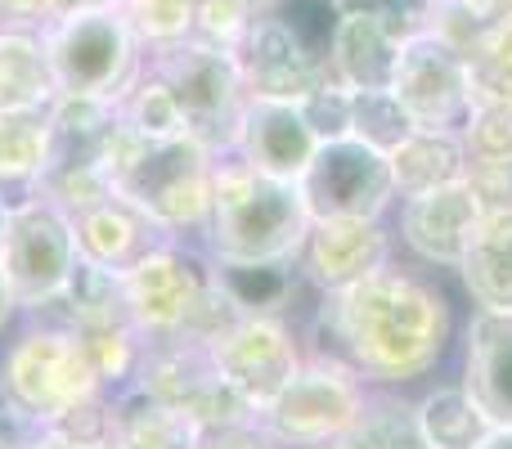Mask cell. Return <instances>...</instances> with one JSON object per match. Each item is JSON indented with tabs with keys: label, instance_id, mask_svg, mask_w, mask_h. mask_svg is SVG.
<instances>
[{
	"label": "cell",
	"instance_id": "3",
	"mask_svg": "<svg viewBox=\"0 0 512 449\" xmlns=\"http://www.w3.org/2000/svg\"><path fill=\"white\" fill-rule=\"evenodd\" d=\"M216 158L194 135L176 140H144L117 122V140L108 153V185L135 203L162 234L171 238H198L212 212V180Z\"/></svg>",
	"mask_w": 512,
	"mask_h": 449
},
{
	"label": "cell",
	"instance_id": "9",
	"mask_svg": "<svg viewBox=\"0 0 512 449\" xmlns=\"http://www.w3.org/2000/svg\"><path fill=\"white\" fill-rule=\"evenodd\" d=\"M77 225L72 212L45 194H18L0 234V274L23 315H45L77 270Z\"/></svg>",
	"mask_w": 512,
	"mask_h": 449
},
{
	"label": "cell",
	"instance_id": "15",
	"mask_svg": "<svg viewBox=\"0 0 512 449\" xmlns=\"http://www.w3.org/2000/svg\"><path fill=\"white\" fill-rule=\"evenodd\" d=\"M239 54V72L248 99H279V104H301L306 95H315L328 77V59H319L306 41L292 36L288 23L270 14V9H256L252 27L243 32V41L234 45Z\"/></svg>",
	"mask_w": 512,
	"mask_h": 449
},
{
	"label": "cell",
	"instance_id": "24",
	"mask_svg": "<svg viewBox=\"0 0 512 449\" xmlns=\"http://www.w3.org/2000/svg\"><path fill=\"white\" fill-rule=\"evenodd\" d=\"M59 95L41 23L0 18V108H32Z\"/></svg>",
	"mask_w": 512,
	"mask_h": 449
},
{
	"label": "cell",
	"instance_id": "43",
	"mask_svg": "<svg viewBox=\"0 0 512 449\" xmlns=\"http://www.w3.org/2000/svg\"><path fill=\"white\" fill-rule=\"evenodd\" d=\"M9 207H14V194L0 189V234H5V221H9Z\"/></svg>",
	"mask_w": 512,
	"mask_h": 449
},
{
	"label": "cell",
	"instance_id": "7",
	"mask_svg": "<svg viewBox=\"0 0 512 449\" xmlns=\"http://www.w3.org/2000/svg\"><path fill=\"white\" fill-rule=\"evenodd\" d=\"M369 396H373V387L346 360L306 346L301 369L256 414V423H261V432L279 449H319V445L337 441L364 414Z\"/></svg>",
	"mask_w": 512,
	"mask_h": 449
},
{
	"label": "cell",
	"instance_id": "42",
	"mask_svg": "<svg viewBox=\"0 0 512 449\" xmlns=\"http://www.w3.org/2000/svg\"><path fill=\"white\" fill-rule=\"evenodd\" d=\"M472 449H512V427H490Z\"/></svg>",
	"mask_w": 512,
	"mask_h": 449
},
{
	"label": "cell",
	"instance_id": "30",
	"mask_svg": "<svg viewBox=\"0 0 512 449\" xmlns=\"http://www.w3.org/2000/svg\"><path fill=\"white\" fill-rule=\"evenodd\" d=\"M117 122L131 135H144V140H176V135H189L176 95H171V86L149 63H144V72L122 90V99H117Z\"/></svg>",
	"mask_w": 512,
	"mask_h": 449
},
{
	"label": "cell",
	"instance_id": "27",
	"mask_svg": "<svg viewBox=\"0 0 512 449\" xmlns=\"http://www.w3.org/2000/svg\"><path fill=\"white\" fill-rule=\"evenodd\" d=\"M50 104L0 108V189L14 198L32 194L41 180L45 149H50Z\"/></svg>",
	"mask_w": 512,
	"mask_h": 449
},
{
	"label": "cell",
	"instance_id": "33",
	"mask_svg": "<svg viewBox=\"0 0 512 449\" xmlns=\"http://www.w3.org/2000/svg\"><path fill=\"white\" fill-rule=\"evenodd\" d=\"M122 9L149 50L185 41L198 23V0H122Z\"/></svg>",
	"mask_w": 512,
	"mask_h": 449
},
{
	"label": "cell",
	"instance_id": "12",
	"mask_svg": "<svg viewBox=\"0 0 512 449\" xmlns=\"http://www.w3.org/2000/svg\"><path fill=\"white\" fill-rule=\"evenodd\" d=\"M207 355L216 373L243 396V405L261 414L283 391V382L301 369L306 337H301V324L283 315H239L221 337L207 342Z\"/></svg>",
	"mask_w": 512,
	"mask_h": 449
},
{
	"label": "cell",
	"instance_id": "5",
	"mask_svg": "<svg viewBox=\"0 0 512 449\" xmlns=\"http://www.w3.org/2000/svg\"><path fill=\"white\" fill-rule=\"evenodd\" d=\"M41 36L59 95L122 99V90L149 63V45L131 27L122 0H90V5L59 9L41 23Z\"/></svg>",
	"mask_w": 512,
	"mask_h": 449
},
{
	"label": "cell",
	"instance_id": "14",
	"mask_svg": "<svg viewBox=\"0 0 512 449\" xmlns=\"http://www.w3.org/2000/svg\"><path fill=\"white\" fill-rule=\"evenodd\" d=\"M391 95L409 108L418 126L432 131H459L463 117L472 108V90H468V59L454 41H445L441 32H418L400 45V63H396V81Z\"/></svg>",
	"mask_w": 512,
	"mask_h": 449
},
{
	"label": "cell",
	"instance_id": "36",
	"mask_svg": "<svg viewBox=\"0 0 512 449\" xmlns=\"http://www.w3.org/2000/svg\"><path fill=\"white\" fill-rule=\"evenodd\" d=\"M301 113H306L310 131L319 135V144L342 140V135H351V90L337 86V81H324L315 95L301 99Z\"/></svg>",
	"mask_w": 512,
	"mask_h": 449
},
{
	"label": "cell",
	"instance_id": "6",
	"mask_svg": "<svg viewBox=\"0 0 512 449\" xmlns=\"http://www.w3.org/2000/svg\"><path fill=\"white\" fill-rule=\"evenodd\" d=\"M212 256L198 238H167L149 256L122 270L126 319L140 328L149 346L194 342V328L212 301Z\"/></svg>",
	"mask_w": 512,
	"mask_h": 449
},
{
	"label": "cell",
	"instance_id": "17",
	"mask_svg": "<svg viewBox=\"0 0 512 449\" xmlns=\"http://www.w3.org/2000/svg\"><path fill=\"white\" fill-rule=\"evenodd\" d=\"M459 382L495 427H512V310H477L459 324Z\"/></svg>",
	"mask_w": 512,
	"mask_h": 449
},
{
	"label": "cell",
	"instance_id": "29",
	"mask_svg": "<svg viewBox=\"0 0 512 449\" xmlns=\"http://www.w3.org/2000/svg\"><path fill=\"white\" fill-rule=\"evenodd\" d=\"M319 449H427V445L414 427V405L405 400V391H373L364 414L337 441Z\"/></svg>",
	"mask_w": 512,
	"mask_h": 449
},
{
	"label": "cell",
	"instance_id": "19",
	"mask_svg": "<svg viewBox=\"0 0 512 449\" xmlns=\"http://www.w3.org/2000/svg\"><path fill=\"white\" fill-rule=\"evenodd\" d=\"M72 225H77L81 261L108 265V270H117V274L131 270L140 256H149L153 247L171 238V234H162L135 203H126L122 194H104L90 207L72 212Z\"/></svg>",
	"mask_w": 512,
	"mask_h": 449
},
{
	"label": "cell",
	"instance_id": "2",
	"mask_svg": "<svg viewBox=\"0 0 512 449\" xmlns=\"http://www.w3.org/2000/svg\"><path fill=\"white\" fill-rule=\"evenodd\" d=\"M310 234V212L297 180L248 167L234 153L216 158L212 212L198 234L212 261H297Z\"/></svg>",
	"mask_w": 512,
	"mask_h": 449
},
{
	"label": "cell",
	"instance_id": "45",
	"mask_svg": "<svg viewBox=\"0 0 512 449\" xmlns=\"http://www.w3.org/2000/svg\"><path fill=\"white\" fill-rule=\"evenodd\" d=\"M252 5H256V9H265V5H270V0H252Z\"/></svg>",
	"mask_w": 512,
	"mask_h": 449
},
{
	"label": "cell",
	"instance_id": "11",
	"mask_svg": "<svg viewBox=\"0 0 512 449\" xmlns=\"http://www.w3.org/2000/svg\"><path fill=\"white\" fill-rule=\"evenodd\" d=\"M297 189L306 198L310 221H342V216L391 221L400 198L396 176H391V153L373 149L355 135L319 144L315 158L297 176Z\"/></svg>",
	"mask_w": 512,
	"mask_h": 449
},
{
	"label": "cell",
	"instance_id": "39",
	"mask_svg": "<svg viewBox=\"0 0 512 449\" xmlns=\"http://www.w3.org/2000/svg\"><path fill=\"white\" fill-rule=\"evenodd\" d=\"M198 449H279V445L261 432L256 418H248V423H230V427H212V432H203Z\"/></svg>",
	"mask_w": 512,
	"mask_h": 449
},
{
	"label": "cell",
	"instance_id": "10",
	"mask_svg": "<svg viewBox=\"0 0 512 449\" xmlns=\"http://www.w3.org/2000/svg\"><path fill=\"white\" fill-rule=\"evenodd\" d=\"M117 140V99L54 95L50 104V149L32 194H45L63 212H81L95 198L113 194L108 153Z\"/></svg>",
	"mask_w": 512,
	"mask_h": 449
},
{
	"label": "cell",
	"instance_id": "40",
	"mask_svg": "<svg viewBox=\"0 0 512 449\" xmlns=\"http://www.w3.org/2000/svg\"><path fill=\"white\" fill-rule=\"evenodd\" d=\"M59 9L63 0H0V18H23V23H45Z\"/></svg>",
	"mask_w": 512,
	"mask_h": 449
},
{
	"label": "cell",
	"instance_id": "26",
	"mask_svg": "<svg viewBox=\"0 0 512 449\" xmlns=\"http://www.w3.org/2000/svg\"><path fill=\"white\" fill-rule=\"evenodd\" d=\"M409 405H414V427L427 449H472L495 427L481 414L477 400L463 391L459 378L436 382V387H427L423 396L409 400Z\"/></svg>",
	"mask_w": 512,
	"mask_h": 449
},
{
	"label": "cell",
	"instance_id": "35",
	"mask_svg": "<svg viewBox=\"0 0 512 449\" xmlns=\"http://www.w3.org/2000/svg\"><path fill=\"white\" fill-rule=\"evenodd\" d=\"M256 18V5L252 0H198V23H194V36L203 41H216V45H239L243 32L252 27Z\"/></svg>",
	"mask_w": 512,
	"mask_h": 449
},
{
	"label": "cell",
	"instance_id": "37",
	"mask_svg": "<svg viewBox=\"0 0 512 449\" xmlns=\"http://www.w3.org/2000/svg\"><path fill=\"white\" fill-rule=\"evenodd\" d=\"M342 5L373 14L378 23H387L400 41L427 32V27H432V14H436V0H342Z\"/></svg>",
	"mask_w": 512,
	"mask_h": 449
},
{
	"label": "cell",
	"instance_id": "32",
	"mask_svg": "<svg viewBox=\"0 0 512 449\" xmlns=\"http://www.w3.org/2000/svg\"><path fill=\"white\" fill-rule=\"evenodd\" d=\"M418 131L409 108L391 90H351V135L373 149L391 153Z\"/></svg>",
	"mask_w": 512,
	"mask_h": 449
},
{
	"label": "cell",
	"instance_id": "18",
	"mask_svg": "<svg viewBox=\"0 0 512 449\" xmlns=\"http://www.w3.org/2000/svg\"><path fill=\"white\" fill-rule=\"evenodd\" d=\"M319 135L310 131L301 104H279V99H248L234 135V158L279 180H297L306 162L315 158Z\"/></svg>",
	"mask_w": 512,
	"mask_h": 449
},
{
	"label": "cell",
	"instance_id": "34",
	"mask_svg": "<svg viewBox=\"0 0 512 449\" xmlns=\"http://www.w3.org/2000/svg\"><path fill=\"white\" fill-rule=\"evenodd\" d=\"M468 162L512 167V104H472L459 126Z\"/></svg>",
	"mask_w": 512,
	"mask_h": 449
},
{
	"label": "cell",
	"instance_id": "8",
	"mask_svg": "<svg viewBox=\"0 0 512 449\" xmlns=\"http://www.w3.org/2000/svg\"><path fill=\"white\" fill-rule=\"evenodd\" d=\"M149 68L171 86L185 126L212 153H230L239 135V117L248 108V86L239 72V54L230 45L185 36L176 45L149 50Z\"/></svg>",
	"mask_w": 512,
	"mask_h": 449
},
{
	"label": "cell",
	"instance_id": "4",
	"mask_svg": "<svg viewBox=\"0 0 512 449\" xmlns=\"http://www.w3.org/2000/svg\"><path fill=\"white\" fill-rule=\"evenodd\" d=\"M104 396L95 364L81 346L77 328L54 315H23L0 342V405L23 423L54 427Z\"/></svg>",
	"mask_w": 512,
	"mask_h": 449
},
{
	"label": "cell",
	"instance_id": "22",
	"mask_svg": "<svg viewBox=\"0 0 512 449\" xmlns=\"http://www.w3.org/2000/svg\"><path fill=\"white\" fill-rule=\"evenodd\" d=\"M113 441L122 449H198L203 427L180 405L131 382L113 391Z\"/></svg>",
	"mask_w": 512,
	"mask_h": 449
},
{
	"label": "cell",
	"instance_id": "25",
	"mask_svg": "<svg viewBox=\"0 0 512 449\" xmlns=\"http://www.w3.org/2000/svg\"><path fill=\"white\" fill-rule=\"evenodd\" d=\"M391 176H396V194H423V189L450 185V180L468 176V149H463L459 131H432L418 126L400 149H391Z\"/></svg>",
	"mask_w": 512,
	"mask_h": 449
},
{
	"label": "cell",
	"instance_id": "38",
	"mask_svg": "<svg viewBox=\"0 0 512 449\" xmlns=\"http://www.w3.org/2000/svg\"><path fill=\"white\" fill-rule=\"evenodd\" d=\"M468 185H472V194L481 198L486 212L512 207V167H499V162H468Z\"/></svg>",
	"mask_w": 512,
	"mask_h": 449
},
{
	"label": "cell",
	"instance_id": "44",
	"mask_svg": "<svg viewBox=\"0 0 512 449\" xmlns=\"http://www.w3.org/2000/svg\"><path fill=\"white\" fill-rule=\"evenodd\" d=\"M99 449H122V445H117V441H108V445H99Z\"/></svg>",
	"mask_w": 512,
	"mask_h": 449
},
{
	"label": "cell",
	"instance_id": "20",
	"mask_svg": "<svg viewBox=\"0 0 512 449\" xmlns=\"http://www.w3.org/2000/svg\"><path fill=\"white\" fill-rule=\"evenodd\" d=\"M400 36L364 9H342L333 45H328V77L346 90H391L400 63Z\"/></svg>",
	"mask_w": 512,
	"mask_h": 449
},
{
	"label": "cell",
	"instance_id": "23",
	"mask_svg": "<svg viewBox=\"0 0 512 449\" xmlns=\"http://www.w3.org/2000/svg\"><path fill=\"white\" fill-rule=\"evenodd\" d=\"M454 274L477 310H512V207L481 216Z\"/></svg>",
	"mask_w": 512,
	"mask_h": 449
},
{
	"label": "cell",
	"instance_id": "16",
	"mask_svg": "<svg viewBox=\"0 0 512 449\" xmlns=\"http://www.w3.org/2000/svg\"><path fill=\"white\" fill-rule=\"evenodd\" d=\"M396 229L391 221H364V216H342V221H310V234L301 243L297 270L315 292H337L369 279L373 270L396 261Z\"/></svg>",
	"mask_w": 512,
	"mask_h": 449
},
{
	"label": "cell",
	"instance_id": "21",
	"mask_svg": "<svg viewBox=\"0 0 512 449\" xmlns=\"http://www.w3.org/2000/svg\"><path fill=\"white\" fill-rule=\"evenodd\" d=\"M212 274L243 315H283L292 324H301L297 301L315 292L297 261H212Z\"/></svg>",
	"mask_w": 512,
	"mask_h": 449
},
{
	"label": "cell",
	"instance_id": "31",
	"mask_svg": "<svg viewBox=\"0 0 512 449\" xmlns=\"http://www.w3.org/2000/svg\"><path fill=\"white\" fill-rule=\"evenodd\" d=\"M472 104H512V23L490 27L463 50Z\"/></svg>",
	"mask_w": 512,
	"mask_h": 449
},
{
	"label": "cell",
	"instance_id": "28",
	"mask_svg": "<svg viewBox=\"0 0 512 449\" xmlns=\"http://www.w3.org/2000/svg\"><path fill=\"white\" fill-rule=\"evenodd\" d=\"M45 315L63 319L72 328H95V324H113V319H126V301H122V274L108 270V265L95 261H77L68 288L59 292Z\"/></svg>",
	"mask_w": 512,
	"mask_h": 449
},
{
	"label": "cell",
	"instance_id": "1",
	"mask_svg": "<svg viewBox=\"0 0 512 449\" xmlns=\"http://www.w3.org/2000/svg\"><path fill=\"white\" fill-rule=\"evenodd\" d=\"M301 337L310 351L346 360L373 391H405L445 364L459 315L436 270L391 261L351 288L319 292Z\"/></svg>",
	"mask_w": 512,
	"mask_h": 449
},
{
	"label": "cell",
	"instance_id": "41",
	"mask_svg": "<svg viewBox=\"0 0 512 449\" xmlns=\"http://www.w3.org/2000/svg\"><path fill=\"white\" fill-rule=\"evenodd\" d=\"M23 319V310H18V301H14V292H9V283H5V274H0V342H5V333Z\"/></svg>",
	"mask_w": 512,
	"mask_h": 449
},
{
	"label": "cell",
	"instance_id": "13",
	"mask_svg": "<svg viewBox=\"0 0 512 449\" xmlns=\"http://www.w3.org/2000/svg\"><path fill=\"white\" fill-rule=\"evenodd\" d=\"M481 216H486V207H481V198L472 194L468 176H463L450 180V185L423 189V194L396 198L391 229H396V247L409 261L441 274V270H459Z\"/></svg>",
	"mask_w": 512,
	"mask_h": 449
}]
</instances>
